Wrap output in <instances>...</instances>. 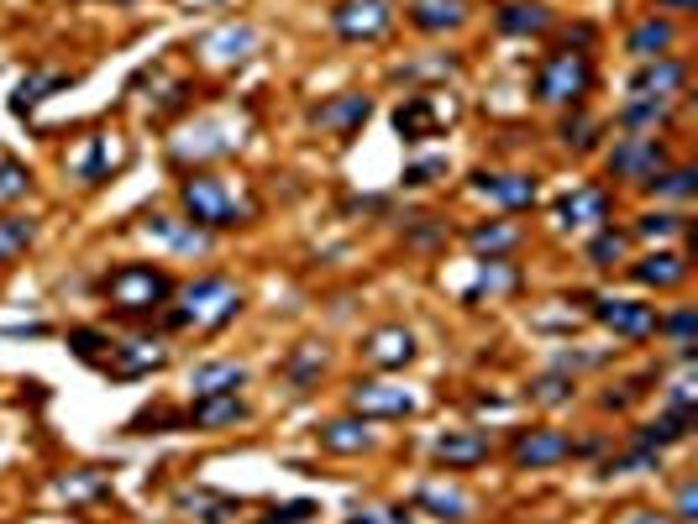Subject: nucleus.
Returning a JSON list of instances; mask_svg holds the SVG:
<instances>
[{
    "mask_svg": "<svg viewBox=\"0 0 698 524\" xmlns=\"http://www.w3.org/2000/svg\"><path fill=\"white\" fill-rule=\"evenodd\" d=\"M473 194H484L488 205L499 210H531L541 200V183L536 174H494V168H484V174H473Z\"/></svg>",
    "mask_w": 698,
    "mask_h": 524,
    "instance_id": "16",
    "label": "nucleus"
},
{
    "mask_svg": "<svg viewBox=\"0 0 698 524\" xmlns=\"http://www.w3.org/2000/svg\"><path fill=\"white\" fill-rule=\"evenodd\" d=\"M394 26V5L389 0H342L331 11V32L342 43H378Z\"/></svg>",
    "mask_w": 698,
    "mask_h": 524,
    "instance_id": "11",
    "label": "nucleus"
},
{
    "mask_svg": "<svg viewBox=\"0 0 698 524\" xmlns=\"http://www.w3.org/2000/svg\"><path fill=\"white\" fill-rule=\"evenodd\" d=\"M520 284V267H514L510 258H478V278H473V288H468V294H462V299H468V305H473V299H494V294H510V288Z\"/></svg>",
    "mask_w": 698,
    "mask_h": 524,
    "instance_id": "30",
    "label": "nucleus"
},
{
    "mask_svg": "<svg viewBox=\"0 0 698 524\" xmlns=\"http://www.w3.org/2000/svg\"><path fill=\"white\" fill-rule=\"evenodd\" d=\"M80 179L84 183L106 179V136H95V142H90V153H84V163H80Z\"/></svg>",
    "mask_w": 698,
    "mask_h": 524,
    "instance_id": "47",
    "label": "nucleus"
},
{
    "mask_svg": "<svg viewBox=\"0 0 698 524\" xmlns=\"http://www.w3.org/2000/svg\"><path fill=\"white\" fill-rule=\"evenodd\" d=\"M677 48V22L672 16H646L630 37H625V52L636 58V63H651V58H667Z\"/></svg>",
    "mask_w": 698,
    "mask_h": 524,
    "instance_id": "23",
    "label": "nucleus"
},
{
    "mask_svg": "<svg viewBox=\"0 0 698 524\" xmlns=\"http://www.w3.org/2000/svg\"><path fill=\"white\" fill-rule=\"evenodd\" d=\"M242 314V288L232 278H194L179 288V305L163 314L168 331H221Z\"/></svg>",
    "mask_w": 698,
    "mask_h": 524,
    "instance_id": "2",
    "label": "nucleus"
},
{
    "mask_svg": "<svg viewBox=\"0 0 698 524\" xmlns=\"http://www.w3.org/2000/svg\"><path fill=\"white\" fill-rule=\"evenodd\" d=\"M174 509L194 524H232L237 514H242V498L211 493V488H185V493L174 498Z\"/></svg>",
    "mask_w": 698,
    "mask_h": 524,
    "instance_id": "22",
    "label": "nucleus"
},
{
    "mask_svg": "<svg viewBox=\"0 0 698 524\" xmlns=\"http://www.w3.org/2000/svg\"><path fill=\"white\" fill-rule=\"evenodd\" d=\"M494 26L505 37H541V32H552V11L541 0H510V5H499Z\"/></svg>",
    "mask_w": 698,
    "mask_h": 524,
    "instance_id": "27",
    "label": "nucleus"
},
{
    "mask_svg": "<svg viewBox=\"0 0 698 524\" xmlns=\"http://www.w3.org/2000/svg\"><path fill=\"white\" fill-rule=\"evenodd\" d=\"M247 404L237 393H205L189 404V415H179V430H226V425H242Z\"/></svg>",
    "mask_w": 698,
    "mask_h": 524,
    "instance_id": "18",
    "label": "nucleus"
},
{
    "mask_svg": "<svg viewBox=\"0 0 698 524\" xmlns=\"http://www.w3.org/2000/svg\"><path fill=\"white\" fill-rule=\"evenodd\" d=\"M404 16L415 32H457L468 22V0H410Z\"/></svg>",
    "mask_w": 698,
    "mask_h": 524,
    "instance_id": "26",
    "label": "nucleus"
},
{
    "mask_svg": "<svg viewBox=\"0 0 698 524\" xmlns=\"http://www.w3.org/2000/svg\"><path fill=\"white\" fill-rule=\"evenodd\" d=\"M468 247H473L478 258H499V252L520 247V231L505 226V221H484V226H473V231H468Z\"/></svg>",
    "mask_w": 698,
    "mask_h": 524,
    "instance_id": "34",
    "label": "nucleus"
},
{
    "mask_svg": "<svg viewBox=\"0 0 698 524\" xmlns=\"http://www.w3.org/2000/svg\"><path fill=\"white\" fill-rule=\"evenodd\" d=\"M630 231L641 236V241H672V236H683V215L677 210H646Z\"/></svg>",
    "mask_w": 698,
    "mask_h": 524,
    "instance_id": "40",
    "label": "nucleus"
},
{
    "mask_svg": "<svg viewBox=\"0 0 698 524\" xmlns=\"http://www.w3.org/2000/svg\"><path fill=\"white\" fill-rule=\"evenodd\" d=\"M242 147V127L237 121H194L185 136H174L168 153L179 163H211V157H232Z\"/></svg>",
    "mask_w": 698,
    "mask_h": 524,
    "instance_id": "10",
    "label": "nucleus"
},
{
    "mask_svg": "<svg viewBox=\"0 0 698 524\" xmlns=\"http://www.w3.org/2000/svg\"><path fill=\"white\" fill-rule=\"evenodd\" d=\"M593 90V63L589 52L563 48V52H546L536 69V100L552 105V110H572L583 105V95Z\"/></svg>",
    "mask_w": 698,
    "mask_h": 524,
    "instance_id": "4",
    "label": "nucleus"
},
{
    "mask_svg": "<svg viewBox=\"0 0 698 524\" xmlns=\"http://www.w3.org/2000/svg\"><path fill=\"white\" fill-rule=\"evenodd\" d=\"M604 168H610V179L646 183L667 168V147L656 136H619L615 147H610V157H604Z\"/></svg>",
    "mask_w": 698,
    "mask_h": 524,
    "instance_id": "9",
    "label": "nucleus"
},
{
    "mask_svg": "<svg viewBox=\"0 0 698 524\" xmlns=\"http://www.w3.org/2000/svg\"><path fill=\"white\" fill-rule=\"evenodd\" d=\"M630 278L646 288H677L688 284V258L683 252H646L641 262H630Z\"/></svg>",
    "mask_w": 698,
    "mask_h": 524,
    "instance_id": "25",
    "label": "nucleus"
},
{
    "mask_svg": "<svg viewBox=\"0 0 698 524\" xmlns=\"http://www.w3.org/2000/svg\"><path fill=\"white\" fill-rule=\"evenodd\" d=\"M625 247H630V236L625 231H615V226H599V231L589 236V262L593 267H615V262H625Z\"/></svg>",
    "mask_w": 698,
    "mask_h": 524,
    "instance_id": "39",
    "label": "nucleus"
},
{
    "mask_svg": "<svg viewBox=\"0 0 698 524\" xmlns=\"http://www.w3.org/2000/svg\"><path fill=\"white\" fill-rule=\"evenodd\" d=\"M672 520H677V524L698 520V514H694V483H683V488H677V514H672Z\"/></svg>",
    "mask_w": 698,
    "mask_h": 524,
    "instance_id": "49",
    "label": "nucleus"
},
{
    "mask_svg": "<svg viewBox=\"0 0 698 524\" xmlns=\"http://www.w3.org/2000/svg\"><path fill=\"white\" fill-rule=\"evenodd\" d=\"M27 189H32L27 163H16V157H0V205H5V200H22Z\"/></svg>",
    "mask_w": 698,
    "mask_h": 524,
    "instance_id": "42",
    "label": "nucleus"
},
{
    "mask_svg": "<svg viewBox=\"0 0 698 524\" xmlns=\"http://www.w3.org/2000/svg\"><path fill=\"white\" fill-rule=\"evenodd\" d=\"M698 0H651V11H667V16H683V11H694Z\"/></svg>",
    "mask_w": 698,
    "mask_h": 524,
    "instance_id": "51",
    "label": "nucleus"
},
{
    "mask_svg": "<svg viewBox=\"0 0 698 524\" xmlns=\"http://www.w3.org/2000/svg\"><path fill=\"white\" fill-rule=\"evenodd\" d=\"M688 84V63L683 58H651V63H641L636 74H630V100H677V90Z\"/></svg>",
    "mask_w": 698,
    "mask_h": 524,
    "instance_id": "15",
    "label": "nucleus"
},
{
    "mask_svg": "<svg viewBox=\"0 0 698 524\" xmlns=\"http://www.w3.org/2000/svg\"><path fill=\"white\" fill-rule=\"evenodd\" d=\"M694 430V409H662L656 419H646L641 430L630 436V445H646V451H667V445L688 441Z\"/></svg>",
    "mask_w": 698,
    "mask_h": 524,
    "instance_id": "24",
    "label": "nucleus"
},
{
    "mask_svg": "<svg viewBox=\"0 0 698 524\" xmlns=\"http://www.w3.org/2000/svg\"><path fill=\"white\" fill-rule=\"evenodd\" d=\"M200 5H211V0H200Z\"/></svg>",
    "mask_w": 698,
    "mask_h": 524,
    "instance_id": "52",
    "label": "nucleus"
},
{
    "mask_svg": "<svg viewBox=\"0 0 698 524\" xmlns=\"http://www.w3.org/2000/svg\"><path fill=\"white\" fill-rule=\"evenodd\" d=\"M179 205H185V221H194L200 231H232V226L258 221L252 189L242 179H226V174H189L179 183Z\"/></svg>",
    "mask_w": 698,
    "mask_h": 524,
    "instance_id": "1",
    "label": "nucleus"
},
{
    "mask_svg": "<svg viewBox=\"0 0 698 524\" xmlns=\"http://www.w3.org/2000/svg\"><path fill=\"white\" fill-rule=\"evenodd\" d=\"M142 231H147V241H158V247H168V252H185V258H194V252H211V231H200L194 221L147 215V221H142Z\"/></svg>",
    "mask_w": 698,
    "mask_h": 524,
    "instance_id": "20",
    "label": "nucleus"
},
{
    "mask_svg": "<svg viewBox=\"0 0 698 524\" xmlns=\"http://www.w3.org/2000/svg\"><path fill=\"white\" fill-rule=\"evenodd\" d=\"M441 174H447V157L436 153V157H421V163H410V168H404V183H410V189H426V183H436Z\"/></svg>",
    "mask_w": 698,
    "mask_h": 524,
    "instance_id": "44",
    "label": "nucleus"
},
{
    "mask_svg": "<svg viewBox=\"0 0 698 524\" xmlns=\"http://www.w3.org/2000/svg\"><path fill=\"white\" fill-rule=\"evenodd\" d=\"M619 524H677L672 514H662V509H630Z\"/></svg>",
    "mask_w": 698,
    "mask_h": 524,
    "instance_id": "50",
    "label": "nucleus"
},
{
    "mask_svg": "<svg viewBox=\"0 0 698 524\" xmlns=\"http://www.w3.org/2000/svg\"><path fill=\"white\" fill-rule=\"evenodd\" d=\"M258 26L252 22H226L221 32H211L205 43H200V52H205V63H247L252 52H258Z\"/></svg>",
    "mask_w": 698,
    "mask_h": 524,
    "instance_id": "19",
    "label": "nucleus"
},
{
    "mask_svg": "<svg viewBox=\"0 0 698 524\" xmlns=\"http://www.w3.org/2000/svg\"><path fill=\"white\" fill-rule=\"evenodd\" d=\"M100 294H106L110 310L121 314H153L174 299V278L163 267H153V262H121V267H110L100 278Z\"/></svg>",
    "mask_w": 698,
    "mask_h": 524,
    "instance_id": "3",
    "label": "nucleus"
},
{
    "mask_svg": "<svg viewBox=\"0 0 698 524\" xmlns=\"http://www.w3.org/2000/svg\"><path fill=\"white\" fill-rule=\"evenodd\" d=\"M430 456H436L441 467L468 472V467H484L488 456H494V441H488L484 430H447V436L430 441Z\"/></svg>",
    "mask_w": 698,
    "mask_h": 524,
    "instance_id": "17",
    "label": "nucleus"
},
{
    "mask_svg": "<svg viewBox=\"0 0 698 524\" xmlns=\"http://www.w3.org/2000/svg\"><path fill=\"white\" fill-rule=\"evenodd\" d=\"M567 456H578V441L567 430H552V425L514 430V441H510V462L520 472H546V467H557V462H567Z\"/></svg>",
    "mask_w": 698,
    "mask_h": 524,
    "instance_id": "8",
    "label": "nucleus"
},
{
    "mask_svg": "<svg viewBox=\"0 0 698 524\" xmlns=\"http://www.w3.org/2000/svg\"><path fill=\"white\" fill-rule=\"evenodd\" d=\"M347 524H410V509L404 503H378V509H357Z\"/></svg>",
    "mask_w": 698,
    "mask_h": 524,
    "instance_id": "45",
    "label": "nucleus"
},
{
    "mask_svg": "<svg viewBox=\"0 0 698 524\" xmlns=\"http://www.w3.org/2000/svg\"><path fill=\"white\" fill-rule=\"evenodd\" d=\"M651 200H694V189H698V174L694 168H662L656 179H646L641 183Z\"/></svg>",
    "mask_w": 698,
    "mask_h": 524,
    "instance_id": "36",
    "label": "nucleus"
},
{
    "mask_svg": "<svg viewBox=\"0 0 698 524\" xmlns=\"http://www.w3.org/2000/svg\"><path fill=\"white\" fill-rule=\"evenodd\" d=\"M421 74H457V58H426V63L400 69V79H421Z\"/></svg>",
    "mask_w": 698,
    "mask_h": 524,
    "instance_id": "48",
    "label": "nucleus"
},
{
    "mask_svg": "<svg viewBox=\"0 0 698 524\" xmlns=\"http://www.w3.org/2000/svg\"><path fill=\"white\" fill-rule=\"evenodd\" d=\"M69 346H74V357L90 367H110V357L100 352V346H110V336H100V331H69Z\"/></svg>",
    "mask_w": 698,
    "mask_h": 524,
    "instance_id": "43",
    "label": "nucleus"
},
{
    "mask_svg": "<svg viewBox=\"0 0 698 524\" xmlns=\"http://www.w3.org/2000/svg\"><path fill=\"white\" fill-rule=\"evenodd\" d=\"M321 445L331 451V456H363V451H374V445H378V430H374V419H363V415L326 419V425H321Z\"/></svg>",
    "mask_w": 698,
    "mask_h": 524,
    "instance_id": "21",
    "label": "nucleus"
},
{
    "mask_svg": "<svg viewBox=\"0 0 698 524\" xmlns=\"http://www.w3.org/2000/svg\"><path fill=\"white\" fill-rule=\"evenodd\" d=\"M610 189H599V183H578V189H567L563 200L552 205V221H557V231L572 236V231H599V226H610Z\"/></svg>",
    "mask_w": 698,
    "mask_h": 524,
    "instance_id": "7",
    "label": "nucleus"
},
{
    "mask_svg": "<svg viewBox=\"0 0 698 524\" xmlns=\"http://www.w3.org/2000/svg\"><path fill=\"white\" fill-rule=\"evenodd\" d=\"M457 116V100H441V90H426V95H404V105H394V131L400 142H430L441 136V127Z\"/></svg>",
    "mask_w": 698,
    "mask_h": 524,
    "instance_id": "5",
    "label": "nucleus"
},
{
    "mask_svg": "<svg viewBox=\"0 0 698 524\" xmlns=\"http://www.w3.org/2000/svg\"><path fill=\"white\" fill-rule=\"evenodd\" d=\"M667 121H672V100H625V110H619V127L630 136H651Z\"/></svg>",
    "mask_w": 698,
    "mask_h": 524,
    "instance_id": "32",
    "label": "nucleus"
},
{
    "mask_svg": "<svg viewBox=\"0 0 698 524\" xmlns=\"http://www.w3.org/2000/svg\"><path fill=\"white\" fill-rule=\"evenodd\" d=\"M421 409V393L389 383V378H357L352 383V415L363 419H404Z\"/></svg>",
    "mask_w": 698,
    "mask_h": 524,
    "instance_id": "6",
    "label": "nucleus"
},
{
    "mask_svg": "<svg viewBox=\"0 0 698 524\" xmlns=\"http://www.w3.org/2000/svg\"><path fill=\"white\" fill-rule=\"evenodd\" d=\"M572 393H578V383H572V372H563V367H552V372H541V378L525 383V398H531V404H546V409L572 404Z\"/></svg>",
    "mask_w": 698,
    "mask_h": 524,
    "instance_id": "33",
    "label": "nucleus"
},
{
    "mask_svg": "<svg viewBox=\"0 0 698 524\" xmlns=\"http://www.w3.org/2000/svg\"><path fill=\"white\" fill-rule=\"evenodd\" d=\"M368 116H374V100H368V95H357V90H347V95H331V100H321L316 110H310L316 131L336 136V142H352V136L363 131V121H368Z\"/></svg>",
    "mask_w": 698,
    "mask_h": 524,
    "instance_id": "14",
    "label": "nucleus"
},
{
    "mask_svg": "<svg viewBox=\"0 0 698 524\" xmlns=\"http://www.w3.org/2000/svg\"><path fill=\"white\" fill-rule=\"evenodd\" d=\"M415 331L410 325H378V331H368V336L357 341V357L374 367V372H400V367L415 362Z\"/></svg>",
    "mask_w": 698,
    "mask_h": 524,
    "instance_id": "12",
    "label": "nucleus"
},
{
    "mask_svg": "<svg viewBox=\"0 0 698 524\" xmlns=\"http://www.w3.org/2000/svg\"><path fill=\"white\" fill-rule=\"evenodd\" d=\"M37 241V221L32 215H0V262H16Z\"/></svg>",
    "mask_w": 698,
    "mask_h": 524,
    "instance_id": "35",
    "label": "nucleus"
},
{
    "mask_svg": "<svg viewBox=\"0 0 698 524\" xmlns=\"http://www.w3.org/2000/svg\"><path fill=\"white\" fill-rule=\"evenodd\" d=\"M415 509H426L430 520H468L473 514V498L462 493V488H452V483H426L421 493H415Z\"/></svg>",
    "mask_w": 698,
    "mask_h": 524,
    "instance_id": "28",
    "label": "nucleus"
},
{
    "mask_svg": "<svg viewBox=\"0 0 698 524\" xmlns=\"http://www.w3.org/2000/svg\"><path fill=\"white\" fill-rule=\"evenodd\" d=\"M589 314L599 320V325H610L615 336H625V341L656 336V325H662L656 305H646V299H593Z\"/></svg>",
    "mask_w": 698,
    "mask_h": 524,
    "instance_id": "13",
    "label": "nucleus"
},
{
    "mask_svg": "<svg viewBox=\"0 0 698 524\" xmlns=\"http://www.w3.org/2000/svg\"><path fill=\"white\" fill-rule=\"evenodd\" d=\"M593 136H599V116H589V110H578V105H572V110L563 116V127H557V142L572 147V153H589Z\"/></svg>",
    "mask_w": 698,
    "mask_h": 524,
    "instance_id": "37",
    "label": "nucleus"
},
{
    "mask_svg": "<svg viewBox=\"0 0 698 524\" xmlns=\"http://www.w3.org/2000/svg\"><path fill=\"white\" fill-rule=\"evenodd\" d=\"M247 383V367L242 362H200L189 372V393L205 398V393H237Z\"/></svg>",
    "mask_w": 698,
    "mask_h": 524,
    "instance_id": "29",
    "label": "nucleus"
},
{
    "mask_svg": "<svg viewBox=\"0 0 698 524\" xmlns=\"http://www.w3.org/2000/svg\"><path fill=\"white\" fill-rule=\"evenodd\" d=\"M656 331H667V336H672V346H677V357H683V362L694 357V310H688V305H683V310H672L667 320L656 325Z\"/></svg>",
    "mask_w": 698,
    "mask_h": 524,
    "instance_id": "41",
    "label": "nucleus"
},
{
    "mask_svg": "<svg viewBox=\"0 0 698 524\" xmlns=\"http://www.w3.org/2000/svg\"><path fill=\"white\" fill-rule=\"evenodd\" d=\"M326 362H331V357H326V346H316V341H305V346H299L295 357L284 362V372H289V383H295V389H310V383H316V378L326 372Z\"/></svg>",
    "mask_w": 698,
    "mask_h": 524,
    "instance_id": "38",
    "label": "nucleus"
},
{
    "mask_svg": "<svg viewBox=\"0 0 698 524\" xmlns=\"http://www.w3.org/2000/svg\"><path fill=\"white\" fill-rule=\"evenodd\" d=\"M310 520H316V503H310V498H289V503H279L263 524H310Z\"/></svg>",
    "mask_w": 698,
    "mask_h": 524,
    "instance_id": "46",
    "label": "nucleus"
},
{
    "mask_svg": "<svg viewBox=\"0 0 698 524\" xmlns=\"http://www.w3.org/2000/svg\"><path fill=\"white\" fill-rule=\"evenodd\" d=\"M69 84H74V74H58V69H54V74H27L22 84H16V95H11V110H16V116H27V110H37L54 90H69Z\"/></svg>",
    "mask_w": 698,
    "mask_h": 524,
    "instance_id": "31",
    "label": "nucleus"
}]
</instances>
